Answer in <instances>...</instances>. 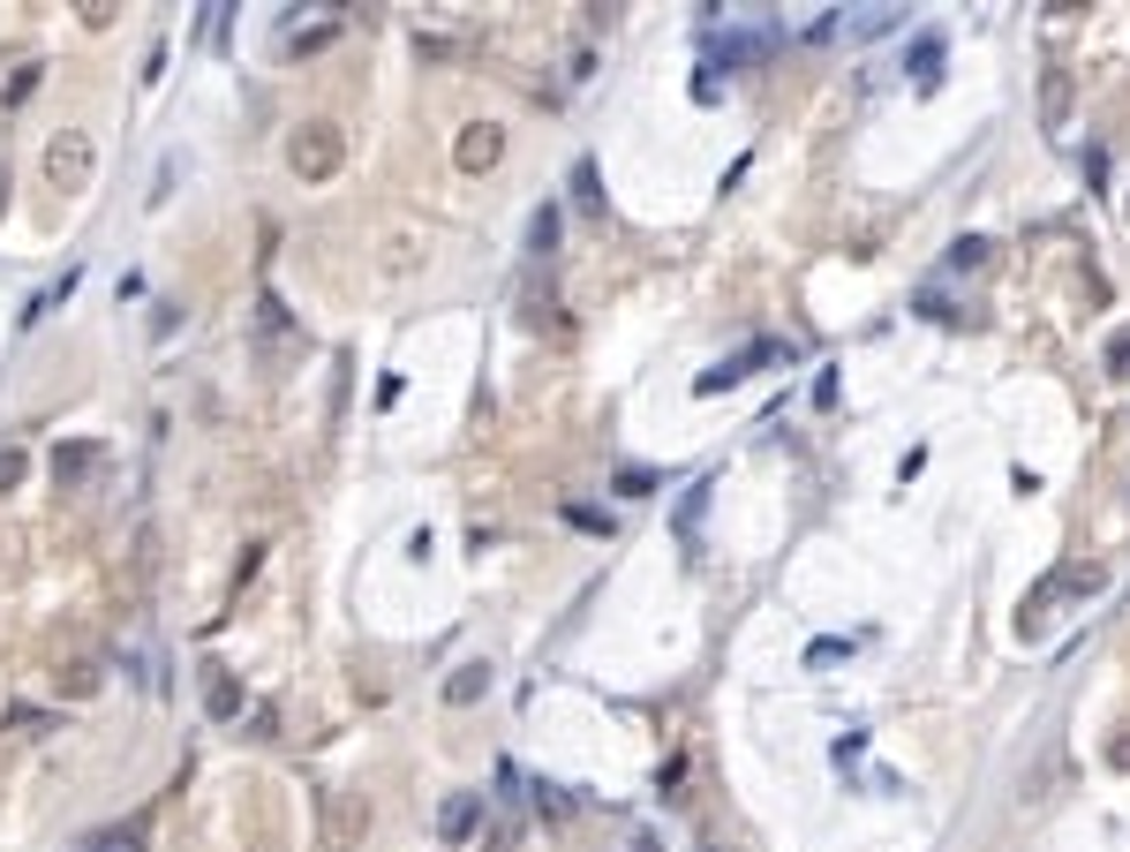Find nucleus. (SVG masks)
<instances>
[{
  "instance_id": "16",
  "label": "nucleus",
  "mask_w": 1130,
  "mask_h": 852,
  "mask_svg": "<svg viewBox=\"0 0 1130 852\" xmlns=\"http://www.w3.org/2000/svg\"><path fill=\"white\" fill-rule=\"evenodd\" d=\"M287 333V309H279V295H256V340H279Z\"/></svg>"
},
{
  "instance_id": "11",
  "label": "nucleus",
  "mask_w": 1130,
  "mask_h": 852,
  "mask_svg": "<svg viewBox=\"0 0 1130 852\" xmlns=\"http://www.w3.org/2000/svg\"><path fill=\"white\" fill-rule=\"evenodd\" d=\"M204 717H219V725L242 717V680H234V672H211L204 680Z\"/></svg>"
},
{
  "instance_id": "10",
  "label": "nucleus",
  "mask_w": 1130,
  "mask_h": 852,
  "mask_svg": "<svg viewBox=\"0 0 1130 852\" xmlns=\"http://www.w3.org/2000/svg\"><path fill=\"white\" fill-rule=\"evenodd\" d=\"M483 694H490V664H483V656H467L461 672L445 680V702H453V709H467V702H483Z\"/></svg>"
},
{
  "instance_id": "18",
  "label": "nucleus",
  "mask_w": 1130,
  "mask_h": 852,
  "mask_svg": "<svg viewBox=\"0 0 1130 852\" xmlns=\"http://www.w3.org/2000/svg\"><path fill=\"white\" fill-rule=\"evenodd\" d=\"M513 838H520L513 814H490V822H483V852H513Z\"/></svg>"
},
{
  "instance_id": "15",
  "label": "nucleus",
  "mask_w": 1130,
  "mask_h": 852,
  "mask_svg": "<svg viewBox=\"0 0 1130 852\" xmlns=\"http://www.w3.org/2000/svg\"><path fill=\"white\" fill-rule=\"evenodd\" d=\"M988 250H995V242H980V234H958V242H950V272H980V264H988Z\"/></svg>"
},
{
  "instance_id": "9",
  "label": "nucleus",
  "mask_w": 1130,
  "mask_h": 852,
  "mask_svg": "<svg viewBox=\"0 0 1130 852\" xmlns=\"http://www.w3.org/2000/svg\"><path fill=\"white\" fill-rule=\"evenodd\" d=\"M1041 122L1055 128V136L1070 128V69H1047L1041 76Z\"/></svg>"
},
{
  "instance_id": "6",
  "label": "nucleus",
  "mask_w": 1130,
  "mask_h": 852,
  "mask_svg": "<svg viewBox=\"0 0 1130 852\" xmlns=\"http://www.w3.org/2000/svg\"><path fill=\"white\" fill-rule=\"evenodd\" d=\"M475 830H483V792H453V800L437 808V838H445V845H467Z\"/></svg>"
},
{
  "instance_id": "22",
  "label": "nucleus",
  "mask_w": 1130,
  "mask_h": 852,
  "mask_svg": "<svg viewBox=\"0 0 1130 852\" xmlns=\"http://www.w3.org/2000/svg\"><path fill=\"white\" fill-rule=\"evenodd\" d=\"M701 506H709V483H694V491H686V506H678V528H686V536H694V520H701Z\"/></svg>"
},
{
  "instance_id": "21",
  "label": "nucleus",
  "mask_w": 1130,
  "mask_h": 852,
  "mask_svg": "<svg viewBox=\"0 0 1130 852\" xmlns=\"http://www.w3.org/2000/svg\"><path fill=\"white\" fill-rule=\"evenodd\" d=\"M619 491H626V498H648V491H656V469H619Z\"/></svg>"
},
{
  "instance_id": "12",
  "label": "nucleus",
  "mask_w": 1130,
  "mask_h": 852,
  "mask_svg": "<svg viewBox=\"0 0 1130 852\" xmlns=\"http://www.w3.org/2000/svg\"><path fill=\"white\" fill-rule=\"evenodd\" d=\"M905 23V8H859V15H837L844 39H881V31H897Z\"/></svg>"
},
{
  "instance_id": "3",
  "label": "nucleus",
  "mask_w": 1130,
  "mask_h": 852,
  "mask_svg": "<svg viewBox=\"0 0 1130 852\" xmlns=\"http://www.w3.org/2000/svg\"><path fill=\"white\" fill-rule=\"evenodd\" d=\"M370 838V800L362 792H325V845L347 852V845H362Z\"/></svg>"
},
{
  "instance_id": "17",
  "label": "nucleus",
  "mask_w": 1130,
  "mask_h": 852,
  "mask_svg": "<svg viewBox=\"0 0 1130 852\" xmlns=\"http://www.w3.org/2000/svg\"><path fill=\"white\" fill-rule=\"evenodd\" d=\"M528 250H536V256H550V250H558V212H550V204H543L536 219H528Z\"/></svg>"
},
{
  "instance_id": "2",
  "label": "nucleus",
  "mask_w": 1130,
  "mask_h": 852,
  "mask_svg": "<svg viewBox=\"0 0 1130 852\" xmlns=\"http://www.w3.org/2000/svg\"><path fill=\"white\" fill-rule=\"evenodd\" d=\"M777 355H792V347H784V340H753V347H739V355H724L716 370H701V378H694V392H701V400H716V392L747 385L753 370H761V362H777Z\"/></svg>"
},
{
  "instance_id": "13",
  "label": "nucleus",
  "mask_w": 1130,
  "mask_h": 852,
  "mask_svg": "<svg viewBox=\"0 0 1130 852\" xmlns=\"http://www.w3.org/2000/svg\"><path fill=\"white\" fill-rule=\"evenodd\" d=\"M912 84L920 91L942 84V31H920V39H912Z\"/></svg>"
},
{
  "instance_id": "25",
  "label": "nucleus",
  "mask_w": 1130,
  "mask_h": 852,
  "mask_svg": "<svg viewBox=\"0 0 1130 852\" xmlns=\"http://www.w3.org/2000/svg\"><path fill=\"white\" fill-rule=\"evenodd\" d=\"M332 31H339V23H317V31H302V39H294V53H317V45H332Z\"/></svg>"
},
{
  "instance_id": "20",
  "label": "nucleus",
  "mask_w": 1130,
  "mask_h": 852,
  "mask_svg": "<svg viewBox=\"0 0 1130 852\" xmlns=\"http://www.w3.org/2000/svg\"><path fill=\"white\" fill-rule=\"evenodd\" d=\"M23 469H31V453H23V445H0V491H15Z\"/></svg>"
},
{
  "instance_id": "24",
  "label": "nucleus",
  "mask_w": 1130,
  "mask_h": 852,
  "mask_svg": "<svg viewBox=\"0 0 1130 852\" xmlns=\"http://www.w3.org/2000/svg\"><path fill=\"white\" fill-rule=\"evenodd\" d=\"M830 755H837V769H844V762H852V755H867V732H844V739H837V747H830Z\"/></svg>"
},
{
  "instance_id": "5",
  "label": "nucleus",
  "mask_w": 1130,
  "mask_h": 852,
  "mask_svg": "<svg viewBox=\"0 0 1130 852\" xmlns=\"http://www.w3.org/2000/svg\"><path fill=\"white\" fill-rule=\"evenodd\" d=\"M45 173H53L61 189H76V181L91 173V136H84V128H68V136L45 144Z\"/></svg>"
},
{
  "instance_id": "19",
  "label": "nucleus",
  "mask_w": 1130,
  "mask_h": 852,
  "mask_svg": "<svg viewBox=\"0 0 1130 852\" xmlns=\"http://www.w3.org/2000/svg\"><path fill=\"white\" fill-rule=\"evenodd\" d=\"M573 204H581V212H595V204H603V189H595V167H588V159L573 167Z\"/></svg>"
},
{
  "instance_id": "14",
  "label": "nucleus",
  "mask_w": 1130,
  "mask_h": 852,
  "mask_svg": "<svg viewBox=\"0 0 1130 852\" xmlns=\"http://www.w3.org/2000/svg\"><path fill=\"white\" fill-rule=\"evenodd\" d=\"M84 852H144V822H122V830H98V838H84Z\"/></svg>"
},
{
  "instance_id": "23",
  "label": "nucleus",
  "mask_w": 1130,
  "mask_h": 852,
  "mask_svg": "<svg viewBox=\"0 0 1130 852\" xmlns=\"http://www.w3.org/2000/svg\"><path fill=\"white\" fill-rule=\"evenodd\" d=\"M844 649H852V641H837V634H830V641H814V649H806V664H837Z\"/></svg>"
},
{
  "instance_id": "4",
  "label": "nucleus",
  "mask_w": 1130,
  "mask_h": 852,
  "mask_svg": "<svg viewBox=\"0 0 1130 852\" xmlns=\"http://www.w3.org/2000/svg\"><path fill=\"white\" fill-rule=\"evenodd\" d=\"M98 469H106V445H98V438H68V445H53V483H61V491H84Z\"/></svg>"
},
{
  "instance_id": "1",
  "label": "nucleus",
  "mask_w": 1130,
  "mask_h": 852,
  "mask_svg": "<svg viewBox=\"0 0 1130 852\" xmlns=\"http://www.w3.org/2000/svg\"><path fill=\"white\" fill-rule=\"evenodd\" d=\"M339 128L332 122H309V128H294V144H287V167L302 173V181H332L339 173Z\"/></svg>"
},
{
  "instance_id": "8",
  "label": "nucleus",
  "mask_w": 1130,
  "mask_h": 852,
  "mask_svg": "<svg viewBox=\"0 0 1130 852\" xmlns=\"http://www.w3.org/2000/svg\"><path fill=\"white\" fill-rule=\"evenodd\" d=\"M467 173H483V167H498L505 159V128H490V122H475V128H461V151H453Z\"/></svg>"
},
{
  "instance_id": "7",
  "label": "nucleus",
  "mask_w": 1130,
  "mask_h": 852,
  "mask_svg": "<svg viewBox=\"0 0 1130 852\" xmlns=\"http://www.w3.org/2000/svg\"><path fill=\"white\" fill-rule=\"evenodd\" d=\"M769 45H777V23H761V31H724L709 53H716V69H739V61H761Z\"/></svg>"
},
{
  "instance_id": "26",
  "label": "nucleus",
  "mask_w": 1130,
  "mask_h": 852,
  "mask_svg": "<svg viewBox=\"0 0 1130 852\" xmlns=\"http://www.w3.org/2000/svg\"><path fill=\"white\" fill-rule=\"evenodd\" d=\"M1108 362H1116V370L1130 362V333H1116V340H1108Z\"/></svg>"
}]
</instances>
